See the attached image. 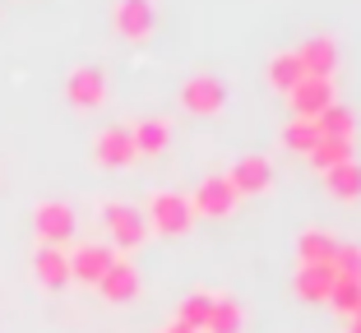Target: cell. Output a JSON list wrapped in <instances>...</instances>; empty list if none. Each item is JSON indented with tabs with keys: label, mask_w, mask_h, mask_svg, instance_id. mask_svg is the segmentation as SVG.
Segmentation results:
<instances>
[{
	"label": "cell",
	"mask_w": 361,
	"mask_h": 333,
	"mask_svg": "<svg viewBox=\"0 0 361 333\" xmlns=\"http://www.w3.org/2000/svg\"><path fill=\"white\" fill-rule=\"evenodd\" d=\"M236 199H241V194L232 190L227 176H204L190 194V208H195V218H227L236 208Z\"/></svg>",
	"instance_id": "cell-5"
},
{
	"label": "cell",
	"mask_w": 361,
	"mask_h": 333,
	"mask_svg": "<svg viewBox=\"0 0 361 333\" xmlns=\"http://www.w3.org/2000/svg\"><path fill=\"white\" fill-rule=\"evenodd\" d=\"M357 315H361V306H357Z\"/></svg>",
	"instance_id": "cell-29"
},
{
	"label": "cell",
	"mask_w": 361,
	"mask_h": 333,
	"mask_svg": "<svg viewBox=\"0 0 361 333\" xmlns=\"http://www.w3.org/2000/svg\"><path fill=\"white\" fill-rule=\"evenodd\" d=\"M329 306L343 315V320H352V315H357V306H361V278H334Z\"/></svg>",
	"instance_id": "cell-25"
},
{
	"label": "cell",
	"mask_w": 361,
	"mask_h": 333,
	"mask_svg": "<svg viewBox=\"0 0 361 333\" xmlns=\"http://www.w3.org/2000/svg\"><path fill=\"white\" fill-rule=\"evenodd\" d=\"M213 296H218V291H190V296H185V301H180L176 320L185 324V329L204 333V324H209V315H213Z\"/></svg>",
	"instance_id": "cell-22"
},
{
	"label": "cell",
	"mask_w": 361,
	"mask_h": 333,
	"mask_svg": "<svg viewBox=\"0 0 361 333\" xmlns=\"http://www.w3.org/2000/svg\"><path fill=\"white\" fill-rule=\"evenodd\" d=\"M227 102V88L218 75H190L180 84V107L195 111V116H218Z\"/></svg>",
	"instance_id": "cell-4"
},
{
	"label": "cell",
	"mask_w": 361,
	"mask_h": 333,
	"mask_svg": "<svg viewBox=\"0 0 361 333\" xmlns=\"http://www.w3.org/2000/svg\"><path fill=\"white\" fill-rule=\"evenodd\" d=\"M144 218H149V227H153V232H162V237H185V232L195 227L190 199H185V194H176V190H153Z\"/></svg>",
	"instance_id": "cell-1"
},
{
	"label": "cell",
	"mask_w": 361,
	"mask_h": 333,
	"mask_svg": "<svg viewBox=\"0 0 361 333\" xmlns=\"http://www.w3.org/2000/svg\"><path fill=\"white\" fill-rule=\"evenodd\" d=\"M111 23L126 42H144L153 32V0H116L111 5Z\"/></svg>",
	"instance_id": "cell-8"
},
{
	"label": "cell",
	"mask_w": 361,
	"mask_h": 333,
	"mask_svg": "<svg viewBox=\"0 0 361 333\" xmlns=\"http://www.w3.org/2000/svg\"><path fill=\"white\" fill-rule=\"evenodd\" d=\"M297 61H301V70H306V75L334 79V65H338V46H334V37L315 32V37H306V42L297 46Z\"/></svg>",
	"instance_id": "cell-14"
},
{
	"label": "cell",
	"mask_w": 361,
	"mask_h": 333,
	"mask_svg": "<svg viewBox=\"0 0 361 333\" xmlns=\"http://www.w3.org/2000/svg\"><path fill=\"white\" fill-rule=\"evenodd\" d=\"M111 259H116V250L111 246H75V255H70V278L84 282V287H97L102 282V273L111 269Z\"/></svg>",
	"instance_id": "cell-9"
},
{
	"label": "cell",
	"mask_w": 361,
	"mask_h": 333,
	"mask_svg": "<svg viewBox=\"0 0 361 333\" xmlns=\"http://www.w3.org/2000/svg\"><path fill=\"white\" fill-rule=\"evenodd\" d=\"M292 111L297 116H306V120H315L324 107H334V79H319V75H306L297 88H292Z\"/></svg>",
	"instance_id": "cell-10"
},
{
	"label": "cell",
	"mask_w": 361,
	"mask_h": 333,
	"mask_svg": "<svg viewBox=\"0 0 361 333\" xmlns=\"http://www.w3.org/2000/svg\"><path fill=\"white\" fill-rule=\"evenodd\" d=\"M204 333H241V306L232 296H213V315L204 324Z\"/></svg>",
	"instance_id": "cell-24"
},
{
	"label": "cell",
	"mask_w": 361,
	"mask_h": 333,
	"mask_svg": "<svg viewBox=\"0 0 361 333\" xmlns=\"http://www.w3.org/2000/svg\"><path fill=\"white\" fill-rule=\"evenodd\" d=\"M102 227L111 232V246H121V250H139L149 241V218L135 204H126V199H106L102 204Z\"/></svg>",
	"instance_id": "cell-2"
},
{
	"label": "cell",
	"mask_w": 361,
	"mask_h": 333,
	"mask_svg": "<svg viewBox=\"0 0 361 333\" xmlns=\"http://www.w3.org/2000/svg\"><path fill=\"white\" fill-rule=\"evenodd\" d=\"M334 278H338V273H334V264H301V269H297V282H292V287H297L301 301L315 306V301H329Z\"/></svg>",
	"instance_id": "cell-16"
},
{
	"label": "cell",
	"mask_w": 361,
	"mask_h": 333,
	"mask_svg": "<svg viewBox=\"0 0 361 333\" xmlns=\"http://www.w3.org/2000/svg\"><path fill=\"white\" fill-rule=\"evenodd\" d=\"M32 278L42 282L47 291H61L70 282V250L65 246H37L32 255Z\"/></svg>",
	"instance_id": "cell-12"
},
{
	"label": "cell",
	"mask_w": 361,
	"mask_h": 333,
	"mask_svg": "<svg viewBox=\"0 0 361 333\" xmlns=\"http://www.w3.org/2000/svg\"><path fill=\"white\" fill-rule=\"evenodd\" d=\"M301 79H306V70H301L297 51H278L274 61H269V84H274L278 93H292Z\"/></svg>",
	"instance_id": "cell-20"
},
{
	"label": "cell",
	"mask_w": 361,
	"mask_h": 333,
	"mask_svg": "<svg viewBox=\"0 0 361 333\" xmlns=\"http://www.w3.org/2000/svg\"><path fill=\"white\" fill-rule=\"evenodd\" d=\"M315 125H319V134H329V139H357V116H352L348 107H324L315 116Z\"/></svg>",
	"instance_id": "cell-21"
},
{
	"label": "cell",
	"mask_w": 361,
	"mask_h": 333,
	"mask_svg": "<svg viewBox=\"0 0 361 333\" xmlns=\"http://www.w3.org/2000/svg\"><path fill=\"white\" fill-rule=\"evenodd\" d=\"M97 291H102V301H111V306L135 301V296H139V269L130 264V259H111V269L102 273Z\"/></svg>",
	"instance_id": "cell-11"
},
{
	"label": "cell",
	"mask_w": 361,
	"mask_h": 333,
	"mask_svg": "<svg viewBox=\"0 0 361 333\" xmlns=\"http://www.w3.org/2000/svg\"><path fill=\"white\" fill-rule=\"evenodd\" d=\"M32 232L42 246H65V241L75 237V208L65 204V199H42V204L32 208Z\"/></svg>",
	"instance_id": "cell-3"
},
{
	"label": "cell",
	"mask_w": 361,
	"mask_h": 333,
	"mask_svg": "<svg viewBox=\"0 0 361 333\" xmlns=\"http://www.w3.org/2000/svg\"><path fill=\"white\" fill-rule=\"evenodd\" d=\"M334 273H338V278H361V246H338Z\"/></svg>",
	"instance_id": "cell-26"
},
{
	"label": "cell",
	"mask_w": 361,
	"mask_h": 333,
	"mask_svg": "<svg viewBox=\"0 0 361 333\" xmlns=\"http://www.w3.org/2000/svg\"><path fill=\"white\" fill-rule=\"evenodd\" d=\"M130 139H135L139 158H158V153H167V144H171V125L162 116H144V120L130 125Z\"/></svg>",
	"instance_id": "cell-15"
},
{
	"label": "cell",
	"mask_w": 361,
	"mask_h": 333,
	"mask_svg": "<svg viewBox=\"0 0 361 333\" xmlns=\"http://www.w3.org/2000/svg\"><path fill=\"white\" fill-rule=\"evenodd\" d=\"M65 97H70L79 111H97L106 102V75L97 65H75L70 79H65Z\"/></svg>",
	"instance_id": "cell-7"
},
{
	"label": "cell",
	"mask_w": 361,
	"mask_h": 333,
	"mask_svg": "<svg viewBox=\"0 0 361 333\" xmlns=\"http://www.w3.org/2000/svg\"><path fill=\"white\" fill-rule=\"evenodd\" d=\"M324 190H329L334 199H343V204L361 199V167H357V162H338V167H329V172H324Z\"/></svg>",
	"instance_id": "cell-17"
},
{
	"label": "cell",
	"mask_w": 361,
	"mask_h": 333,
	"mask_svg": "<svg viewBox=\"0 0 361 333\" xmlns=\"http://www.w3.org/2000/svg\"><path fill=\"white\" fill-rule=\"evenodd\" d=\"M283 144H287L292 153H301V158H306V153L319 144V125H315V120H306V116H292V120L283 125Z\"/></svg>",
	"instance_id": "cell-23"
},
{
	"label": "cell",
	"mask_w": 361,
	"mask_h": 333,
	"mask_svg": "<svg viewBox=\"0 0 361 333\" xmlns=\"http://www.w3.org/2000/svg\"><path fill=\"white\" fill-rule=\"evenodd\" d=\"M158 333H195V329H185V324H180V320H171V324H162Z\"/></svg>",
	"instance_id": "cell-27"
},
{
	"label": "cell",
	"mask_w": 361,
	"mask_h": 333,
	"mask_svg": "<svg viewBox=\"0 0 361 333\" xmlns=\"http://www.w3.org/2000/svg\"><path fill=\"white\" fill-rule=\"evenodd\" d=\"M306 158H310V167L324 176L329 167H338V162H352V139H329V134H319V144L306 153Z\"/></svg>",
	"instance_id": "cell-19"
},
{
	"label": "cell",
	"mask_w": 361,
	"mask_h": 333,
	"mask_svg": "<svg viewBox=\"0 0 361 333\" xmlns=\"http://www.w3.org/2000/svg\"><path fill=\"white\" fill-rule=\"evenodd\" d=\"M334 255H338V241H334L329 232H319V227L301 232V241H297V259L301 264H334Z\"/></svg>",
	"instance_id": "cell-18"
},
{
	"label": "cell",
	"mask_w": 361,
	"mask_h": 333,
	"mask_svg": "<svg viewBox=\"0 0 361 333\" xmlns=\"http://www.w3.org/2000/svg\"><path fill=\"white\" fill-rule=\"evenodd\" d=\"M348 333H361V315H352V320H348Z\"/></svg>",
	"instance_id": "cell-28"
},
{
	"label": "cell",
	"mask_w": 361,
	"mask_h": 333,
	"mask_svg": "<svg viewBox=\"0 0 361 333\" xmlns=\"http://www.w3.org/2000/svg\"><path fill=\"white\" fill-rule=\"evenodd\" d=\"M93 158H97V167H106V172L130 167V162L139 158V153H135V139H130V125H106V130H97Z\"/></svg>",
	"instance_id": "cell-6"
},
{
	"label": "cell",
	"mask_w": 361,
	"mask_h": 333,
	"mask_svg": "<svg viewBox=\"0 0 361 333\" xmlns=\"http://www.w3.org/2000/svg\"><path fill=\"white\" fill-rule=\"evenodd\" d=\"M227 181H232L236 194H264L274 185V167H269V158H236Z\"/></svg>",
	"instance_id": "cell-13"
}]
</instances>
